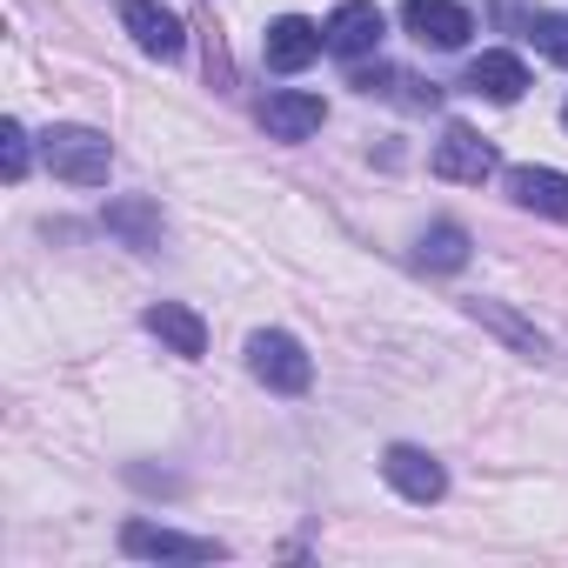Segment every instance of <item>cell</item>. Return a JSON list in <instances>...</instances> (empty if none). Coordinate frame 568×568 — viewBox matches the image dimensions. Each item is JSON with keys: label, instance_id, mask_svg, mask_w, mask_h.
Returning a JSON list of instances; mask_svg holds the SVG:
<instances>
[{"label": "cell", "instance_id": "6da1fadb", "mask_svg": "<svg viewBox=\"0 0 568 568\" xmlns=\"http://www.w3.org/2000/svg\"><path fill=\"white\" fill-rule=\"evenodd\" d=\"M41 154H48V168H54L61 181H74V187H108V168H114L108 134H94V128H54V134L41 141Z\"/></svg>", "mask_w": 568, "mask_h": 568}, {"label": "cell", "instance_id": "7a4b0ae2", "mask_svg": "<svg viewBox=\"0 0 568 568\" xmlns=\"http://www.w3.org/2000/svg\"><path fill=\"white\" fill-rule=\"evenodd\" d=\"M247 368H254V382L274 388V395H302V388L315 382V362L302 355L295 335H281V328H261V335L247 342Z\"/></svg>", "mask_w": 568, "mask_h": 568}, {"label": "cell", "instance_id": "3957f363", "mask_svg": "<svg viewBox=\"0 0 568 568\" xmlns=\"http://www.w3.org/2000/svg\"><path fill=\"white\" fill-rule=\"evenodd\" d=\"M402 28H408L422 48H442V54H455V48H468V34H475V14L462 8V0H402Z\"/></svg>", "mask_w": 568, "mask_h": 568}, {"label": "cell", "instance_id": "277c9868", "mask_svg": "<svg viewBox=\"0 0 568 568\" xmlns=\"http://www.w3.org/2000/svg\"><path fill=\"white\" fill-rule=\"evenodd\" d=\"M322 34H328V54H342V61H368V54L382 48V34H388V14L375 8V0H342Z\"/></svg>", "mask_w": 568, "mask_h": 568}, {"label": "cell", "instance_id": "5b68a950", "mask_svg": "<svg viewBox=\"0 0 568 568\" xmlns=\"http://www.w3.org/2000/svg\"><path fill=\"white\" fill-rule=\"evenodd\" d=\"M428 168L442 174V181H468V187H481L488 174H495V148L475 134V128H442V141H435V154H428Z\"/></svg>", "mask_w": 568, "mask_h": 568}, {"label": "cell", "instance_id": "8992f818", "mask_svg": "<svg viewBox=\"0 0 568 568\" xmlns=\"http://www.w3.org/2000/svg\"><path fill=\"white\" fill-rule=\"evenodd\" d=\"M322 48H328V34H322L315 21H302V14H281V21H267V34H261V54H267L274 74H302Z\"/></svg>", "mask_w": 568, "mask_h": 568}, {"label": "cell", "instance_id": "52a82bcc", "mask_svg": "<svg viewBox=\"0 0 568 568\" xmlns=\"http://www.w3.org/2000/svg\"><path fill=\"white\" fill-rule=\"evenodd\" d=\"M382 475H388V488H395V495H408V501H422V508L448 495V475H442V462H435L428 448H408V442L382 455Z\"/></svg>", "mask_w": 568, "mask_h": 568}, {"label": "cell", "instance_id": "ba28073f", "mask_svg": "<svg viewBox=\"0 0 568 568\" xmlns=\"http://www.w3.org/2000/svg\"><path fill=\"white\" fill-rule=\"evenodd\" d=\"M121 548L128 555H148V561H214V555H227L207 535H174V528H154V521H128L121 528Z\"/></svg>", "mask_w": 568, "mask_h": 568}, {"label": "cell", "instance_id": "9c48e42d", "mask_svg": "<svg viewBox=\"0 0 568 568\" xmlns=\"http://www.w3.org/2000/svg\"><path fill=\"white\" fill-rule=\"evenodd\" d=\"M121 21H128L134 48H141V54H154V61H174V54L187 48V34H181V14H174V8H161V0H128V8H121Z\"/></svg>", "mask_w": 568, "mask_h": 568}, {"label": "cell", "instance_id": "30bf717a", "mask_svg": "<svg viewBox=\"0 0 568 568\" xmlns=\"http://www.w3.org/2000/svg\"><path fill=\"white\" fill-rule=\"evenodd\" d=\"M322 121H328V101L322 94H302V88H281V94L261 101V128L274 141H308Z\"/></svg>", "mask_w": 568, "mask_h": 568}, {"label": "cell", "instance_id": "8fae6325", "mask_svg": "<svg viewBox=\"0 0 568 568\" xmlns=\"http://www.w3.org/2000/svg\"><path fill=\"white\" fill-rule=\"evenodd\" d=\"M462 88L468 94H481V101H521L528 94V68H521V54H501V48H488V54H475L468 61V74H462Z\"/></svg>", "mask_w": 568, "mask_h": 568}, {"label": "cell", "instance_id": "7c38bea8", "mask_svg": "<svg viewBox=\"0 0 568 568\" xmlns=\"http://www.w3.org/2000/svg\"><path fill=\"white\" fill-rule=\"evenodd\" d=\"M355 88H362L368 101L382 94V101H402V108H415V114H435V108H442V88H435V81H415V74L382 68V61H375V68H355Z\"/></svg>", "mask_w": 568, "mask_h": 568}, {"label": "cell", "instance_id": "4fadbf2b", "mask_svg": "<svg viewBox=\"0 0 568 568\" xmlns=\"http://www.w3.org/2000/svg\"><path fill=\"white\" fill-rule=\"evenodd\" d=\"M148 335H161L181 362H201L207 355V322L194 308H181V302H154L148 308Z\"/></svg>", "mask_w": 568, "mask_h": 568}, {"label": "cell", "instance_id": "5bb4252c", "mask_svg": "<svg viewBox=\"0 0 568 568\" xmlns=\"http://www.w3.org/2000/svg\"><path fill=\"white\" fill-rule=\"evenodd\" d=\"M508 194L548 221H568V174H555V168H508Z\"/></svg>", "mask_w": 568, "mask_h": 568}, {"label": "cell", "instance_id": "9a60e30c", "mask_svg": "<svg viewBox=\"0 0 568 568\" xmlns=\"http://www.w3.org/2000/svg\"><path fill=\"white\" fill-rule=\"evenodd\" d=\"M108 227L128 247H161V207L154 201H108Z\"/></svg>", "mask_w": 568, "mask_h": 568}, {"label": "cell", "instance_id": "2e32d148", "mask_svg": "<svg viewBox=\"0 0 568 568\" xmlns=\"http://www.w3.org/2000/svg\"><path fill=\"white\" fill-rule=\"evenodd\" d=\"M415 261H422V267H435V274H455V267L468 261V227H462V221H435V227L422 234Z\"/></svg>", "mask_w": 568, "mask_h": 568}, {"label": "cell", "instance_id": "e0dca14e", "mask_svg": "<svg viewBox=\"0 0 568 568\" xmlns=\"http://www.w3.org/2000/svg\"><path fill=\"white\" fill-rule=\"evenodd\" d=\"M521 34L535 41V54H548L555 68H568V14H541V8H535V21H528Z\"/></svg>", "mask_w": 568, "mask_h": 568}, {"label": "cell", "instance_id": "ac0fdd59", "mask_svg": "<svg viewBox=\"0 0 568 568\" xmlns=\"http://www.w3.org/2000/svg\"><path fill=\"white\" fill-rule=\"evenodd\" d=\"M468 315H475V322H488L495 335H508V342H515L521 355H541V335H535V328H521V322H515L508 308H495V302H468Z\"/></svg>", "mask_w": 568, "mask_h": 568}, {"label": "cell", "instance_id": "d6986e66", "mask_svg": "<svg viewBox=\"0 0 568 568\" xmlns=\"http://www.w3.org/2000/svg\"><path fill=\"white\" fill-rule=\"evenodd\" d=\"M0 161H8V181H28V128L21 121H8V128H0Z\"/></svg>", "mask_w": 568, "mask_h": 568}, {"label": "cell", "instance_id": "ffe728a7", "mask_svg": "<svg viewBox=\"0 0 568 568\" xmlns=\"http://www.w3.org/2000/svg\"><path fill=\"white\" fill-rule=\"evenodd\" d=\"M521 8H528V0H495V21H501V28H515V21H521ZM521 28H528V21H521Z\"/></svg>", "mask_w": 568, "mask_h": 568}, {"label": "cell", "instance_id": "44dd1931", "mask_svg": "<svg viewBox=\"0 0 568 568\" xmlns=\"http://www.w3.org/2000/svg\"><path fill=\"white\" fill-rule=\"evenodd\" d=\"M561 128H568V108H561Z\"/></svg>", "mask_w": 568, "mask_h": 568}]
</instances>
